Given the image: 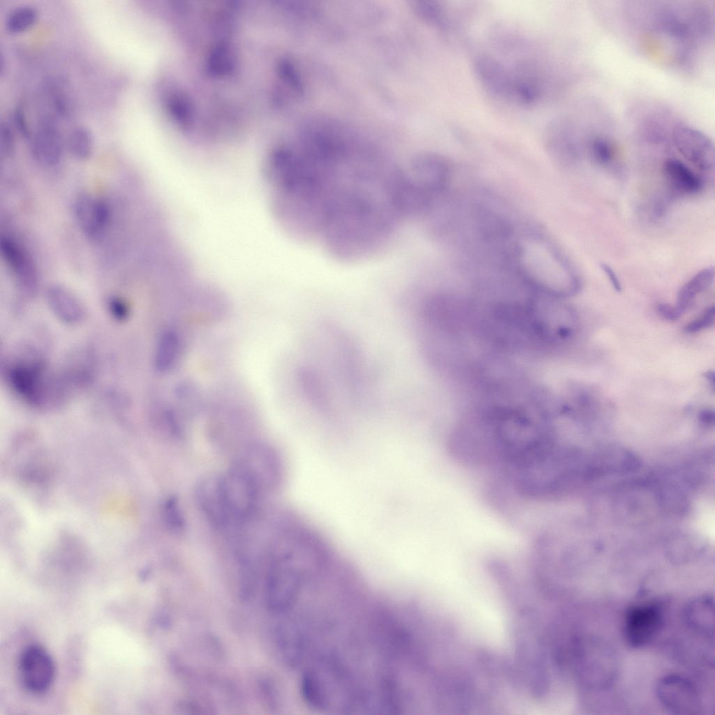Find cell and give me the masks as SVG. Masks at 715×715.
Here are the masks:
<instances>
[{"mask_svg": "<svg viewBox=\"0 0 715 715\" xmlns=\"http://www.w3.org/2000/svg\"><path fill=\"white\" fill-rule=\"evenodd\" d=\"M642 6L640 45L654 59L673 68H687L708 44L713 14L704 1H658ZM640 8V6H639ZM640 9H642L640 8Z\"/></svg>", "mask_w": 715, "mask_h": 715, "instance_id": "obj_1", "label": "cell"}, {"mask_svg": "<svg viewBox=\"0 0 715 715\" xmlns=\"http://www.w3.org/2000/svg\"><path fill=\"white\" fill-rule=\"evenodd\" d=\"M513 257L517 274L531 292L559 298L560 271L572 274L560 252L542 236L529 234L513 246Z\"/></svg>", "mask_w": 715, "mask_h": 715, "instance_id": "obj_2", "label": "cell"}, {"mask_svg": "<svg viewBox=\"0 0 715 715\" xmlns=\"http://www.w3.org/2000/svg\"><path fill=\"white\" fill-rule=\"evenodd\" d=\"M38 360H20L6 366V380L22 401L38 408L59 406L68 391L63 375L51 376Z\"/></svg>", "mask_w": 715, "mask_h": 715, "instance_id": "obj_3", "label": "cell"}, {"mask_svg": "<svg viewBox=\"0 0 715 715\" xmlns=\"http://www.w3.org/2000/svg\"><path fill=\"white\" fill-rule=\"evenodd\" d=\"M451 174L449 161L434 153L417 156L404 168V179L411 189L433 204L447 188Z\"/></svg>", "mask_w": 715, "mask_h": 715, "instance_id": "obj_4", "label": "cell"}, {"mask_svg": "<svg viewBox=\"0 0 715 715\" xmlns=\"http://www.w3.org/2000/svg\"><path fill=\"white\" fill-rule=\"evenodd\" d=\"M577 669L584 684L591 687L608 685L617 672L614 652L596 639H587L580 644L577 653Z\"/></svg>", "mask_w": 715, "mask_h": 715, "instance_id": "obj_5", "label": "cell"}, {"mask_svg": "<svg viewBox=\"0 0 715 715\" xmlns=\"http://www.w3.org/2000/svg\"><path fill=\"white\" fill-rule=\"evenodd\" d=\"M224 500L231 517L242 519L251 515L258 501L259 486L237 465L220 476Z\"/></svg>", "mask_w": 715, "mask_h": 715, "instance_id": "obj_6", "label": "cell"}, {"mask_svg": "<svg viewBox=\"0 0 715 715\" xmlns=\"http://www.w3.org/2000/svg\"><path fill=\"white\" fill-rule=\"evenodd\" d=\"M659 702L670 712L695 714L701 708L697 687L688 679L677 674H668L658 679L655 688Z\"/></svg>", "mask_w": 715, "mask_h": 715, "instance_id": "obj_7", "label": "cell"}, {"mask_svg": "<svg viewBox=\"0 0 715 715\" xmlns=\"http://www.w3.org/2000/svg\"><path fill=\"white\" fill-rule=\"evenodd\" d=\"M19 673L24 687L34 694L45 692L53 682L55 665L50 654L43 647L31 644L22 652Z\"/></svg>", "mask_w": 715, "mask_h": 715, "instance_id": "obj_8", "label": "cell"}, {"mask_svg": "<svg viewBox=\"0 0 715 715\" xmlns=\"http://www.w3.org/2000/svg\"><path fill=\"white\" fill-rule=\"evenodd\" d=\"M662 612L656 603L638 604L630 608L625 617L624 634L632 647L647 645L657 635L662 624Z\"/></svg>", "mask_w": 715, "mask_h": 715, "instance_id": "obj_9", "label": "cell"}, {"mask_svg": "<svg viewBox=\"0 0 715 715\" xmlns=\"http://www.w3.org/2000/svg\"><path fill=\"white\" fill-rule=\"evenodd\" d=\"M670 138L679 153L695 166L705 170L713 168V144L702 133L677 122L672 125Z\"/></svg>", "mask_w": 715, "mask_h": 715, "instance_id": "obj_10", "label": "cell"}, {"mask_svg": "<svg viewBox=\"0 0 715 715\" xmlns=\"http://www.w3.org/2000/svg\"><path fill=\"white\" fill-rule=\"evenodd\" d=\"M477 78L491 95L516 101L519 78L514 76L498 60L486 55L478 57L474 63Z\"/></svg>", "mask_w": 715, "mask_h": 715, "instance_id": "obj_11", "label": "cell"}, {"mask_svg": "<svg viewBox=\"0 0 715 715\" xmlns=\"http://www.w3.org/2000/svg\"><path fill=\"white\" fill-rule=\"evenodd\" d=\"M1 253L18 286L29 295L38 288V272L28 251L15 239L3 236L1 239Z\"/></svg>", "mask_w": 715, "mask_h": 715, "instance_id": "obj_12", "label": "cell"}, {"mask_svg": "<svg viewBox=\"0 0 715 715\" xmlns=\"http://www.w3.org/2000/svg\"><path fill=\"white\" fill-rule=\"evenodd\" d=\"M73 212L80 228L91 239L100 238L110 221L108 204L102 198L82 193L73 203Z\"/></svg>", "mask_w": 715, "mask_h": 715, "instance_id": "obj_13", "label": "cell"}, {"mask_svg": "<svg viewBox=\"0 0 715 715\" xmlns=\"http://www.w3.org/2000/svg\"><path fill=\"white\" fill-rule=\"evenodd\" d=\"M31 149L34 158L42 165L54 166L59 163L63 144L52 120L45 118L39 122L31 140Z\"/></svg>", "mask_w": 715, "mask_h": 715, "instance_id": "obj_14", "label": "cell"}, {"mask_svg": "<svg viewBox=\"0 0 715 715\" xmlns=\"http://www.w3.org/2000/svg\"><path fill=\"white\" fill-rule=\"evenodd\" d=\"M198 503L208 518L216 526H223L231 517L222 493L220 476L203 478L196 489Z\"/></svg>", "mask_w": 715, "mask_h": 715, "instance_id": "obj_15", "label": "cell"}, {"mask_svg": "<svg viewBox=\"0 0 715 715\" xmlns=\"http://www.w3.org/2000/svg\"><path fill=\"white\" fill-rule=\"evenodd\" d=\"M237 466L250 475L259 487L277 482L280 476V464L276 455L264 447L250 449Z\"/></svg>", "mask_w": 715, "mask_h": 715, "instance_id": "obj_16", "label": "cell"}, {"mask_svg": "<svg viewBox=\"0 0 715 715\" xmlns=\"http://www.w3.org/2000/svg\"><path fill=\"white\" fill-rule=\"evenodd\" d=\"M46 299L52 314L62 323L75 325L84 320L85 311L82 304L66 288L59 285L50 286Z\"/></svg>", "mask_w": 715, "mask_h": 715, "instance_id": "obj_17", "label": "cell"}, {"mask_svg": "<svg viewBox=\"0 0 715 715\" xmlns=\"http://www.w3.org/2000/svg\"><path fill=\"white\" fill-rule=\"evenodd\" d=\"M639 466L640 461L632 452L620 448L610 447L596 455L588 471L594 475L619 473L635 471Z\"/></svg>", "mask_w": 715, "mask_h": 715, "instance_id": "obj_18", "label": "cell"}, {"mask_svg": "<svg viewBox=\"0 0 715 715\" xmlns=\"http://www.w3.org/2000/svg\"><path fill=\"white\" fill-rule=\"evenodd\" d=\"M714 598L710 594H702L691 599L684 608V619L694 632L707 637L714 633Z\"/></svg>", "mask_w": 715, "mask_h": 715, "instance_id": "obj_19", "label": "cell"}, {"mask_svg": "<svg viewBox=\"0 0 715 715\" xmlns=\"http://www.w3.org/2000/svg\"><path fill=\"white\" fill-rule=\"evenodd\" d=\"M663 172L670 187L677 193L693 194L702 189V179L677 159H666L663 165Z\"/></svg>", "mask_w": 715, "mask_h": 715, "instance_id": "obj_20", "label": "cell"}, {"mask_svg": "<svg viewBox=\"0 0 715 715\" xmlns=\"http://www.w3.org/2000/svg\"><path fill=\"white\" fill-rule=\"evenodd\" d=\"M702 540L691 533L672 535L665 544L667 555L672 561L683 562L696 555L702 548Z\"/></svg>", "mask_w": 715, "mask_h": 715, "instance_id": "obj_21", "label": "cell"}, {"mask_svg": "<svg viewBox=\"0 0 715 715\" xmlns=\"http://www.w3.org/2000/svg\"><path fill=\"white\" fill-rule=\"evenodd\" d=\"M714 268L702 270L688 281L679 290L675 306L681 315L691 305L697 295L707 290L714 282Z\"/></svg>", "mask_w": 715, "mask_h": 715, "instance_id": "obj_22", "label": "cell"}, {"mask_svg": "<svg viewBox=\"0 0 715 715\" xmlns=\"http://www.w3.org/2000/svg\"><path fill=\"white\" fill-rule=\"evenodd\" d=\"M179 351L177 335L172 331L163 332L156 344L154 362L159 371L169 370L175 364Z\"/></svg>", "mask_w": 715, "mask_h": 715, "instance_id": "obj_23", "label": "cell"}, {"mask_svg": "<svg viewBox=\"0 0 715 715\" xmlns=\"http://www.w3.org/2000/svg\"><path fill=\"white\" fill-rule=\"evenodd\" d=\"M68 147L77 159L85 160L92 152L93 141L89 130L82 126L74 127L68 137Z\"/></svg>", "mask_w": 715, "mask_h": 715, "instance_id": "obj_24", "label": "cell"}, {"mask_svg": "<svg viewBox=\"0 0 715 715\" xmlns=\"http://www.w3.org/2000/svg\"><path fill=\"white\" fill-rule=\"evenodd\" d=\"M37 10L29 5H21L13 8L7 15L6 27L12 33H18L29 28L36 20Z\"/></svg>", "mask_w": 715, "mask_h": 715, "instance_id": "obj_25", "label": "cell"}, {"mask_svg": "<svg viewBox=\"0 0 715 715\" xmlns=\"http://www.w3.org/2000/svg\"><path fill=\"white\" fill-rule=\"evenodd\" d=\"M163 517L167 527L175 533H180L185 529V519L178 500L169 497L163 505Z\"/></svg>", "mask_w": 715, "mask_h": 715, "instance_id": "obj_26", "label": "cell"}, {"mask_svg": "<svg viewBox=\"0 0 715 715\" xmlns=\"http://www.w3.org/2000/svg\"><path fill=\"white\" fill-rule=\"evenodd\" d=\"M715 310L714 307H709L700 316L695 318L684 327L686 332L689 334L696 333L702 330L712 326L714 323Z\"/></svg>", "mask_w": 715, "mask_h": 715, "instance_id": "obj_27", "label": "cell"}, {"mask_svg": "<svg viewBox=\"0 0 715 715\" xmlns=\"http://www.w3.org/2000/svg\"><path fill=\"white\" fill-rule=\"evenodd\" d=\"M108 310L111 316L117 321H124L130 315L128 303L121 297H111L107 302Z\"/></svg>", "mask_w": 715, "mask_h": 715, "instance_id": "obj_28", "label": "cell"}, {"mask_svg": "<svg viewBox=\"0 0 715 715\" xmlns=\"http://www.w3.org/2000/svg\"><path fill=\"white\" fill-rule=\"evenodd\" d=\"M421 15L427 21L438 24L442 20L441 8L435 2H420L417 6Z\"/></svg>", "mask_w": 715, "mask_h": 715, "instance_id": "obj_29", "label": "cell"}, {"mask_svg": "<svg viewBox=\"0 0 715 715\" xmlns=\"http://www.w3.org/2000/svg\"><path fill=\"white\" fill-rule=\"evenodd\" d=\"M1 150L5 156H9L14 151L15 141L12 130L4 123L1 124Z\"/></svg>", "mask_w": 715, "mask_h": 715, "instance_id": "obj_30", "label": "cell"}, {"mask_svg": "<svg viewBox=\"0 0 715 715\" xmlns=\"http://www.w3.org/2000/svg\"><path fill=\"white\" fill-rule=\"evenodd\" d=\"M656 310L661 318L669 321H675L681 317L676 308L668 304H658Z\"/></svg>", "mask_w": 715, "mask_h": 715, "instance_id": "obj_31", "label": "cell"}, {"mask_svg": "<svg viewBox=\"0 0 715 715\" xmlns=\"http://www.w3.org/2000/svg\"><path fill=\"white\" fill-rule=\"evenodd\" d=\"M600 267L603 270V271H604L605 274L607 275V277L609 279V280H610V281L613 288L617 292H621V283L619 282V280L618 277H617L615 272L612 269V267L610 266H609L608 265L605 264V263H601L600 264Z\"/></svg>", "mask_w": 715, "mask_h": 715, "instance_id": "obj_32", "label": "cell"}, {"mask_svg": "<svg viewBox=\"0 0 715 715\" xmlns=\"http://www.w3.org/2000/svg\"><path fill=\"white\" fill-rule=\"evenodd\" d=\"M15 119L19 129L21 131V133L24 136L30 138L31 133L30 131H29V128H27V122L25 121L23 113H22L21 110L17 109L15 111Z\"/></svg>", "mask_w": 715, "mask_h": 715, "instance_id": "obj_33", "label": "cell"}, {"mask_svg": "<svg viewBox=\"0 0 715 715\" xmlns=\"http://www.w3.org/2000/svg\"><path fill=\"white\" fill-rule=\"evenodd\" d=\"M702 422L707 425L713 424L714 421V413L712 410H703L700 414Z\"/></svg>", "mask_w": 715, "mask_h": 715, "instance_id": "obj_34", "label": "cell"}, {"mask_svg": "<svg viewBox=\"0 0 715 715\" xmlns=\"http://www.w3.org/2000/svg\"><path fill=\"white\" fill-rule=\"evenodd\" d=\"M705 376L709 381L712 385L713 390L714 388V372L713 371H708L705 374Z\"/></svg>", "mask_w": 715, "mask_h": 715, "instance_id": "obj_35", "label": "cell"}]
</instances>
